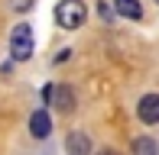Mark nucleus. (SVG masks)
I'll return each mask as SVG.
<instances>
[{"label":"nucleus","mask_w":159,"mask_h":155,"mask_svg":"<svg viewBox=\"0 0 159 155\" xmlns=\"http://www.w3.org/2000/svg\"><path fill=\"white\" fill-rule=\"evenodd\" d=\"M84 16H88L84 0H62V3L55 6V23H59L62 29H78V26L84 23Z\"/></svg>","instance_id":"f257e3e1"},{"label":"nucleus","mask_w":159,"mask_h":155,"mask_svg":"<svg viewBox=\"0 0 159 155\" xmlns=\"http://www.w3.org/2000/svg\"><path fill=\"white\" fill-rule=\"evenodd\" d=\"M10 55L13 61H26L33 55V29L26 23L13 26V36H10Z\"/></svg>","instance_id":"f03ea898"},{"label":"nucleus","mask_w":159,"mask_h":155,"mask_svg":"<svg viewBox=\"0 0 159 155\" xmlns=\"http://www.w3.org/2000/svg\"><path fill=\"white\" fill-rule=\"evenodd\" d=\"M42 100L52 103L59 113H71V110H75V90L65 87V84H49V87L42 90Z\"/></svg>","instance_id":"7ed1b4c3"},{"label":"nucleus","mask_w":159,"mask_h":155,"mask_svg":"<svg viewBox=\"0 0 159 155\" xmlns=\"http://www.w3.org/2000/svg\"><path fill=\"white\" fill-rule=\"evenodd\" d=\"M136 116L143 119L146 126L159 123V94H146L140 103H136Z\"/></svg>","instance_id":"20e7f679"},{"label":"nucleus","mask_w":159,"mask_h":155,"mask_svg":"<svg viewBox=\"0 0 159 155\" xmlns=\"http://www.w3.org/2000/svg\"><path fill=\"white\" fill-rule=\"evenodd\" d=\"M65 152H68V155H91V139H88V132H81V129L68 132V139H65Z\"/></svg>","instance_id":"39448f33"},{"label":"nucleus","mask_w":159,"mask_h":155,"mask_svg":"<svg viewBox=\"0 0 159 155\" xmlns=\"http://www.w3.org/2000/svg\"><path fill=\"white\" fill-rule=\"evenodd\" d=\"M30 132L36 139H46L49 132H52V116H49V110H36L30 116Z\"/></svg>","instance_id":"423d86ee"},{"label":"nucleus","mask_w":159,"mask_h":155,"mask_svg":"<svg viewBox=\"0 0 159 155\" xmlns=\"http://www.w3.org/2000/svg\"><path fill=\"white\" fill-rule=\"evenodd\" d=\"M114 13H120L124 19H140L143 6H140V0H114Z\"/></svg>","instance_id":"0eeeda50"},{"label":"nucleus","mask_w":159,"mask_h":155,"mask_svg":"<svg viewBox=\"0 0 159 155\" xmlns=\"http://www.w3.org/2000/svg\"><path fill=\"white\" fill-rule=\"evenodd\" d=\"M130 152L133 155H159V145H156V139H149V136H136L133 142H130Z\"/></svg>","instance_id":"6e6552de"},{"label":"nucleus","mask_w":159,"mask_h":155,"mask_svg":"<svg viewBox=\"0 0 159 155\" xmlns=\"http://www.w3.org/2000/svg\"><path fill=\"white\" fill-rule=\"evenodd\" d=\"M33 3H36V0H10V6H13L16 13H26V10L33 6Z\"/></svg>","instance_id":"1a4fd4ad"},{"label":"nucleus","mask_w":159,"mask_h":155,"mask_svg":"<svg viewBox=\"0 0 159 155\" xmlns=\"http://www.w3.org/2000/svg\"><path fill=\"white\" fill-rule=\"evenodd\" d=\"M98 13H101V19H104V23H111V19H114V10H111L107 3H101V6H98Z\"/></svg>","instance_id":"9d476101"},{"label":"nucleus","mask_w":159,"mask_h":155,"mask_svg":"<svg viewBox=\"0 0 159 155\" xmlns=\"http://www.w3.org/2000/svg\"><path fill=\"white\" fill-rule=\"evenodd\" d=\"M98 155H117V152H114V149H101Z\"/></svg>","instance_id":"9b49d317"},{"label":"nucleus","mask_w":159,"mask_h":155,"mask_svg":"<svg viewBox=\"0 0 159 155\" xmlns=\"http://www.w3.org/2000/svg\"><path fill=\"white\" fill-rule=\"evenodd\" d=\"M156 3H159V0H156Z\"/></svg>","instance_id":"f8f14e48"}]
</instances>
